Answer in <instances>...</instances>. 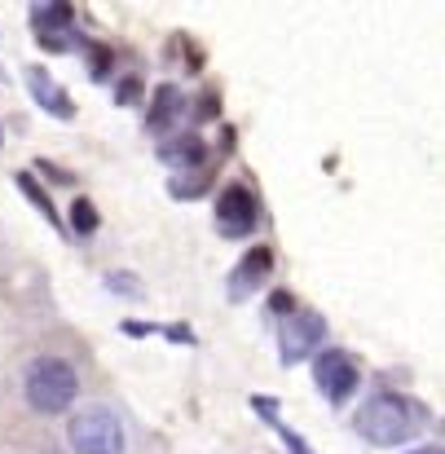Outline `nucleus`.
<instances>
[{"mask_svg":"<svg viewBox=\"0 0 445 454\" xmlns=\"http://www.w3.org/2000/svg\"><path fill=\"white\" fill-rule=\"evenodd\" d=\"M428 419H433V415H428L424 402H415V397H406V393H375L371 402L357 406L353 433H357L366 446L388 450V446L415 442V437L428 428Z\"/></svg>","mask_w":445,"mask_h":454,"instance_id":"f257e3e1","label":"nucleus"},{"mask_svg":"<svg viewBox=\"0 0 445 454\" xmlns=\"http://www.w3.org/2000/svg\"><path fill=\"white\" fill-rule=\"evenodd\" d=\"M31 27H35V40H40L49 53L89 49V40L75 31V9H71V4H35V9H31Z\"/></svg>","mask_w":445,"mask_h":454,"instance_id":"0eeeda50","label":"nucleus"},{"mask_svg":"<svg viewBox=\"0 0 445 454\" xmlns=\"http://www.w3.org/2000/svg\"><path fill=\"white\" fill-rule=\"evenodd\" d=\"M18 185H22V194H27V199H31V203H35V207H40V216H44V221H49V225H58V230H62V234H66V221H62V216H58V207H53V203H49V194H44V190H40V185H35V176H31V172H18Z\"/></svg>","mask_w":445,"mask_h":454,"instance_id":"4468645a","label":"nucleus"},{"mask_svg":"<svg viewBox=\"0 0 445 454\" xmlns=\"http://www.w3.org/2000/svg\"><path fill=\"white\" fill-rule=\"evenodd\" d=\"M133 274H111V292H120V296H142V287L137 283H129Z\"/></svg>","mask_w":445,"mask_h":454,"instance_id":"aec40b11","label":"nucleus"},{"mask_svg":"<svg viewBox=\"0 0 445 454\" xmlns=\"http://www.w3.org/2000/svg\"><path fill=\"white\" fill-rule=\"evenodd\" d=\"M27 89H31V98H35L49 115H58V120H75V102H71V93H66L44 67H31V71H27Z\"/></svg>","mask_w":445,"mask_h":454,"instance_id":"9b49d317","label":"nucleus"},{"mask_svg":"<svg viewBox=\"0 0 445 454\" xmlns=\"http://www.w3.org/2000/svg\"><path fill=\"white\" fill-rule=\"evenodd\" d=\"M410 454H445V446H415Z\"/></svg>","mask_w":445,"mask_h":454,"instance_id":"412c9836","label":"nucleus"},{"mask_svg":"<svg viewBox=\"0 0 445 454\" xmlns=\"http://www.w3.org/2000/svg\"><path fill=\"white\" fill-rule=\"evenodd\" d=\"M185 120H190V98H185L176 84H159V89H154V98H150L146 129L163 142V137H172V129H176V124H185Z\"/></svg>","mask_w":445,"mask_h":454,"instance_id":"1a4fd4ad","label":"nucleus"},{"mask_svg":"<svg viewBox=\"0 0 445 454\" xmlns=\"http://www.w3.org/2000/svg\"><path fill=\"white\" fill-rule=\"evenodd\" d=\"M71 230H75V234H93V230H98V207H93L89 199H75V203H71Z\"/></svg>","mask_w":445,"mask_h":454,"instance_id":"f3484780","label":"nucleus"},{"mask_svg":"<svg viewBox=\"0 0 445 454\" xmlns=\"http://www.w3.org/2000/svg\"><path fill=\"white\" fill-rule=\"evenodd\" d=\"M252 411H256V415H261V419H265L274 433H278V442H283V446H287L292 454H317L313 446H308V442H304V437H300V433H292V428L283 424V406H278L274 397H252Z\"/></svg>","mask_w":445,"mask_h":454,"instance_id":"f8f14e48","label":"nucleus"},{"mask_svg":"<svg viewBox=\"0 0 445 454\" xmlns=\"http://www.w3.org/2000/svg\"><path fill=\"white\" fill-rule=\"evenodd\" d=\"M22 393H27L31 411H40V415H62V411H71L75 397H80V375H75V366L62 362V357H40V362L27 366Z\"/></svg>","mask_w":445,"mask_h":454,"instance_id":"f03ea898","label":"nucleus"},{"mask_svg":"<svg viewBox=\"0 0 445 454\" xmlns=\"http://www.w3.org/2000/svg\"><path fill=\"white\" fill-rule=\"evenodd\" d=\"M269 274H274V247H252V252H243V261L230 270L225 296L234 304L247 301V296H256V292L269 283Z\"/></svg>","mask_w":445,"mask_h":454,"instance_id":"6e6552de","label":"nucleus"},{"mask_svg":"<svg viewBox=\"0 0 445 454\" xmlns=\"http://www.w3.org/2000/svg\"><path fill=\"white\" fill-rule=\"evenodd\" d=\"M216 115H221L216 93H199V98H194V106H190V120H199V124H203V120H216Z\"/></svg>","mask_w":445,"mask_h":454,"instance_id":"a211bd4d","label":"nucleus"},{"mask_svg":"<svg viewBox=\"0 0 445 454\" xmlns=\"http://www.w3.org/2000/svg\"><path fill=\"white\" fill-rule=\"evenodd\" d=\"M159 163H168L172 168V176L176 172H194V168H207V142L199 137V133H172V137H163L159 142Z\"/></svg>","mask_w":445,"mask_h":454,"instance_id":"9d476101","label":"nucleus"},{"mask_svg":"<svg viewBox=\"0 0 445 454\" xmlns=\"http://www.w3.org/2000/svg\"><path fill=\"white\" fill-rule=\"evenodd\" d=\"M326 344V317L313 309H296L292 317L278 322V357L283 366H300L313 362V353Z\"/></svg>","mask_w":445,"mask_h":454,"instance_id":"20e7f679","label":"nucleus"},{"mask_svg":"<svg viewBox=\"0 0 445 454\" xmlns=\"http://www.w3.org/2000/svg\"><path fill=\"white\" fill-rule=\"evenodd\" d=\"M313 384H317V393H322L331 406H344V402L357 393L362 371H357V362H353L344 348H317V353H313Z\"/></svg>","mask_w":445,"mask_h":454,"instance_id":"423d86ee","label":"nucleus"},{"mask_svg":"<svg viewBox=\"0 0 445 454\" xmlns=\"http://www.w3.org/2000/svg\"><path fill=\"white\" fill-rule=\"evenodd\" d=\"M292 313H296V301H292L287 292L269 296V317H274V322H283V317H292Z\"/></svg>","mask_w":445,"mask_h":454,"instance_id":"6ab92c4d","label":"nucleus"},{"mask_svg":"<svg viewBox=\"0 0 445 454\" xmlns=\"http://www.w3.org/2000/svg\"><path fill=\"white\" fill-rule=\"evenodd\" d=\"M0 137H4V133H0Z\"/></svg>","mask_w":445,"mask_h":454,"instance_id":"4be33fe9","label":"nucleus"},{"mask_svg":"<svg viewBox=\"0 0 445 454\" xmlns=\"http://www.w3.org/2000/svg\"><path fill=\"white\" fill-rule=\"evenodd\" d=\"M216 234L221 239H247V234H256V225H261V203H256V194L243 185V181H230L221 194H216Z\"/></svg>","mask_w":445,"mask_h":454,"instance_id":"39448f33","label":"nucleus"},{"mask_svg":"<svg viewBox=\"0 0 445 454\" xmlns=\"http://www.w3.org/2000/svg\"><path fill=\"white\" fill-rule=\"evenodd\" d=\"M84 53H89V75H93V80H111V62H115V53H111L106 44H93V40H89Z\"/></svg>","mask_w":445,"mask_h":454,"instance_id":"2eb2a0df","label":"nucleus"},{"mask_svg":"<svg viewBox=\"0 0 445 454\" xmlns=\"http://www.w3.org/2000/svg\"><path fill=\"white\" fill-rule=\"evenodd\" d=\"M142 98H146V84H142L137 71H129V75L115 84V102H120V106H137Z\"/></svg>","mask_w":445,"mask_h":454,"instance_id":"dca6fc26","label":"nucleus"},{"mask_svg":"<svg viewBox=\"0 0 445 454\" xmlns=\"http://www.w3.org/2000/svg\"><path fill=\"white\" fill-rule=\"evenodd\" d=\"M71 450L75 454H124V424L106 406H89L71 419Z\"/></svg>","mask_w":445,"mask_h":454,"instance_id":"7ed1b4c3","label":"nucleus"},{"mask_svg":"<svg viewBox=\"0 0 445 454\" xmlns=\"http://www.w3.org/2000/svg\"><path fill=\"white\" fill-rule=\"evenodd\" d=\"M216 181V163H207V168H194V172H176L172 181H168V190L176 194V199H199V194H207V185Z\"/></svg>","mask_w":445,"mask_h":454,"instance_id":"ddd939ff","label":"nucleus"}]
</instances>
